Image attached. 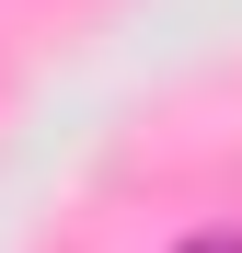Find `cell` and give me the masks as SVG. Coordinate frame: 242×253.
Masks as SVG:
<instances>
[{
    "instance_id": "obj_1",
    "label": "cell",
    "mask_w": 242,
    "mask_h": 253,
    "mask_svg": "<svg viewBox=\"0 0 242 253\" xmlns=\"http://www.w3.org/2000/svg\"><path fill=\"white\" fill-rule=\"evenodd\" d=\"M185 253H242V230H208V242H185Z\"/></svg>"
}]
</instances>
